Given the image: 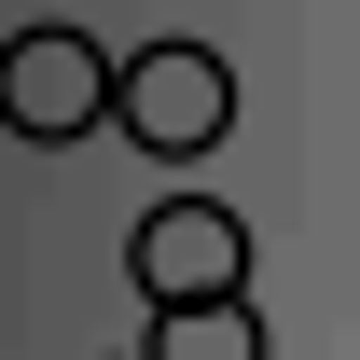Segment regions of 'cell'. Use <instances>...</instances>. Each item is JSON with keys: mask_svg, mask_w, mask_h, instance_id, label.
Instances as JSON below:
<instances>
[{"mask_svg": "<svg viewBox=\"0 0 360 360\" xmlns=\"http://www.w3.org/2000/svg\"><path fill=\"white\" fill-rule=\"evenodd\" d=\"M0 125L28 153H70V139L125 125V70L97 56V28H14L0 42Z\"/></svg>", "mask_w": 360, "mask_h": 360, "instance_id": "obj_1", "label": "cell"}, {"mask_svg": "<svg viewBox=\"0 0 360 360\" xmlns=\"http://www.w3.org/2000/svg\"><path fill=\"white\" fill-rule=\"evenodd\" d=\"M125 277H139V305H236L250 291V222L222 194H167V208H139Z\"/></svg>", "mask_w": 360, "mask_h": 360, "instance_id": "obj_2", "label": "cell"}, {"mask_svg": "<svg viewBox=\"0 0 360 360\" xmlns=\"http://www.w3.org/2000/svg\"><path fill=\"white\" fill-rule=\"evenodd\" d=\"M125 139L167 153V167L222 153V139H236V70H222L208 42H139V56H125Z\"/></svg>", "mask_w": 360, "mask_h": 360, "instance_id": "obj_3", "label": "cell"}, {"mask_svg": "<svg viewBox=\"0 0 360 360\" xmlns=\"http://www.w3.org/2000/svg\"><path fill=\"white\" fill-rule=\"evenodd\" d=\"M139 360H264V319H250V291L236 305H153V347Z\"/></svg>", "mask_w": 360, "mask_h": 360, "instance_id": "obj_4", "label": "cell"}]
</instances>
